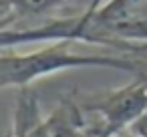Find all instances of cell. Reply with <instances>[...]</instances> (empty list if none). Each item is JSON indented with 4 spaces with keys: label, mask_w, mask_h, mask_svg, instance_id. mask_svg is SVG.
Listing matches in <instances>:
<instances>
[{
    "label": "cell",
    "mask_w": 147,
    "mask_h": 137,
    "mask_svg": "<svg viewBox=\"0 0 147 137\" xmlns=\"http://www.w3.org/2000/svg\"><path fill=\"white\" fill-rule=\"evenodd\" d=\"M14 137H55L49 125L38 119L34 99L20 97L14 117Z\"/></svg>",
    "instance_id": "cell-3"
},
{
    "label": "cell",
    "mask_w": 147,
    "mask_h": 137,
    "mask_svg": "<svg viewBox=\"0 0 147 137\" xmlns=\"http://www.w3.org/2000/svg\"><path fill=\"white\" fill-rule=\"evenodd\" d=\"M71 40H57L51 47H42L32 53H4L0 57V85L8 87H28L30 83L57 75L61 71L73 69H117V71H137V63L125 57L113 55H89L75 53L69 45Z\"/></svg>",
    "instance_id": "cell-1"
},
{
    "label": "cell",
    "mask_w": 147,
    "mask_h": 137,
    "mask_svg": "<svg viewBox=\"0 0 147 137\" xmlns=\"http://www.w3.org/2000/svg\"><path fill=\"white\" fill-rule=\"evenodd\" d=\"M103 119V135L111 137L125 127H131L147 109V87L135 81L101 97L93 107Z\"/></svg>",
    "instance_id": "cell-2"
},
{
    "label": "cell",
    "mask_w": 147,
    "mask_h": 137,
    "mask_svg": "<svg viewBox=\"0 0 147 137\" xmlns=\"http://www.w3.org/2000/svg\"><path fill=\"white\" fill-rule=\"evenodd\" d=\"M105 4V0H91L89 8L85 10V14L69 18V20H59L57 24V36L61 40H73V38H81V32L85 28V24L97 14V10Z\"/></svg>",
    "instance_id": "cell-5"
},
{
    "label": "cell",
    "mask_w": 147,
    "mask_h": 137,
    "mask_svg": "<svg viewBox=\"0 0 147 137\" xmlns=\"http://www.w3.org/2000/svg\"><path fill=\"white\" fill-rule=\"evenodd\" d=\"M131 129H133V135L135 137H147V109L141 113V117L131 125Z\"/></svg>",
    "instance_id": "cell-6"
},
{
    "label": "cell",
    "mask_w": 147,
    "mask_h": 137,
    "mask_svg": "<svg viewBox=\"0 0 147 137\" xmlns=\"http://www.w3.org/2000/svg\"><path fill=\"white\" fill-rule=\"evenodd\" d=\"M69 0H2V12H4V20L10 18V14L16 16H40V14H49L61 6H65ZM91 4V0H89Z\"/></svg>",
    "instance_id": "cell-4"
}]
</instances>
